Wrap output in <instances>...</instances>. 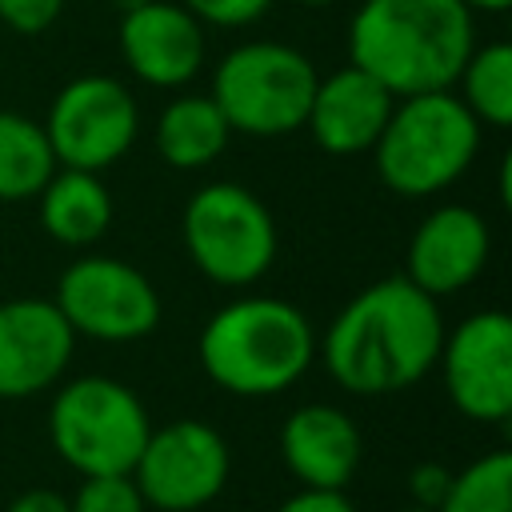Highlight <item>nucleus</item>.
<instances>
[{
  "instance_id": "obj_27",
  "label": "nucleus",
  "mask_w": 512,
  "mask_h": 512,
  "mask_svg": "<svg viewBox=\"0 0 512 512\" xmlns=\"http://www.w3.org/2000/svg\"><path fill=\"white\" fill-rule=\"evenodd\" d=\"M4 512H68V496L56 488H24Z\"/></svg>"
},
{
  "instance_id": "obj_17",
  "label": "nucleus",
  "mask_w": 512,
  "mask_h": 512,
  "mask_svg": "<svg viewBox=\"0 0 512 512\" xmlns=\"http://www.w3.org/2000/svg\"><path fill=\"white\" fill-rule=\"evenodd\" d=\"M36 200L44 232L64 248H92L112 224V192L100 172L56 168Z\"/></svg>"
},
{
  "instance_id": "obj_15",
  "label": "nucleus",
  "mask_w": 512,
  "mask_h": 512,
  "mask_svg": "<svg viewBox=\"0 0 512 512\" xmlns=\"http://www.w3.org/2000/svg\"><path fill=\"white\" fill-rule=\"evenodd\" d=\"M392 104L396 96L380 80H372L356 64H344L316 80L304 128L328 156H360L372 152V144L380 140Z\"/></svg>"
},
{
  "instance_id": "obj_22",
  "label": "nucleus",
  "mask_w": 512,
  "mask_h": 512,
  "mask_svg": "<svg viewBox=\"0 0 512 512\" xmlns=\"http://www.w3.org/2000/svg\"><path fill=\"white\" fill-rule=\"evenodd\" d=\"M68 512H148L132 476H80V488L68 496Z\"/></svg>"
},
{
  "instance_id": "obj_25",
  "label": "nucleus",
  "mask_w": 512,
  "mask_h": 512,
  "mask_svg": "<svg viewBox=\"0 0 512 512\" xmlns=\"http://www.w3.org/2000/svg\"><path fill=\"white\" fill-rule=\"evenodd\" d=\"M448 480H452V472H448L444 464H436V460L416 464V468L408 472V496H412V504H420V508H440V500H444V492H448Z\"/></svg>"
},
{
  "instance_id": "obj_14",
  "label": "nucleus",
  "mask_w": 512,
  "mask_h": 512,
  "mask_svg": "<svg viewBox=\"0 0 512 512\" xmlns=\"http://www.w3.org/2000/svg\"><path fill=\"white\" fill-rule=\"evenodd\" d=\"M120 56L148 88H184L204 68V28L176 0H140L124 8Z\"/></svg>"
},
{
  "instance_id": "obj_1",
  "label": "nucleus",
  "mask_w": 512,
  "mask_h": 512,
  "mask_svg": "<svg viewBox=\"0 0 512 512\" xmlns=\"http://www.w3.org/2000/svg\"><path fill=\"white\" fill-rule=\"evenodd\" d=\"M444 332L440 304L428 292L408 276H384L332 316L316 352L344 392L392 396L436 368Z\"/></svg>"
},
{
  "instance_id": "obj_5",
  "label": "nucleus",
  "mask_w": 512,
  "mask_h": 512,
  "mask_svg": "<svg viewBox=\"0 0 512 512\" xmlns=\"http://www.w3.org/2000/svg\"><path fill=\"white\" fill-rule=\"evenodd\" d=\"M316 80L320 72L300 48L280 40H244L220 56L208 96L232 132L272 140L304 128Z\"/></svg>"
},
{
  "instance_id": "obj_16",
  "label": "nucleus",
  "mask_w": 512,
  "mask_h": 512,
  "mask_svg": "<svg viewBox=\"0 0 512 512\" xmlns=\"http://www.w3.org/2000/svg\"><path fill=\"white\" fill-rule=\"evenodd\" d=\"M364 456L356 420L336 404H300L280 424V460L300 488L344 492Z\"/></svg>"
},
{
  "instance_id": "obj_24",
  "label": "nucleus",
  "mask_w": 512,
  "mask_h": 512,
  "mask_svg": "<svg viewBox=\"0 0 512 512\" xmlns=\"http://www.w3.org/2000/svg\"><path fill=\"white\" fill-rule=\"evenodd\" d=\"M64 12V0H0V24L16 36L48 32Z\"/></svg>"
},
{
  "instance_id": "obj_13",
  "label": "nucleus",
  "mask_w": 512,
  "mask_h": 512,
  "mask_svg": "<svg viewBox=\"0 0 512 512\" xmlns=\"http://www.w3.org/2000/svg\"><path fill=\"white\" fill-rule=\"evenodd\" d=\"M488 252H492L488 220L468 204H440L416 224L400 276H408L420 292L440 300L464 292L484 272Z\"/></svg>"
},
{
  "instance_id": "obj_3",
  "label": "nucleus",
  "mask_w": 512,
  "mask_h": 512,
  "mask_svg": "<svg viewBox=\"0 0 512 512\" xmlns=\"http://www.w3.org/2000/svg\"><path fill=\"white\" fill-rule=\"evenodd\" d=\"M196 356L204 376L232 396H280L312 368L316 328L280 296H236L204 320Z\"/></svg>"
},
{
  "instance_id": "obj_26",
  "label": "nucleus",
  "mask_w": 512,
  "mask_h": 512,
  "mask_svg": "<svg viewBox=\"0 0 512 512\" xmlns=\"http://www.w3.org/2000/svg\"><path fill=\"white\" fill-rule=\"evenodd\" d=\"M276 512H360L344 492H324V488H300L296 496H288L284 504H276Z\"/></svg>"
},
{
  "instance_id": "obj_29",
  "label": "nucleus",
  "mask_w": 512,
  "mask_h": 512,
  "mask_svg": "<svg viewBox=\"0 0 512 512\" xmlns=\"http://www.w3.org/2000/svg\"><path fill=\"white\" fill-rule=\"evenodd\" d=\"M300 4H304V8H332L336 0H300Z\"/></svg>"
},
{
  "instance_id": "obj_4",
  "label": "nucleus",
  "mask_w": 512,
  "mask_h": 512,
  "mask_svg": "<svg viewBox=\"0 0 512 512\" xmlns=\"http://www.w3.org/2000/svg\"><path fill=\"white\" fill-rule=\"evenodd\" d=\"M480 152V124L452 88L400 96L372 144L376 176L404 200L452 188Z\"/></svg>"
},
{
  "instance_id": "obj_9",
  "label": "nucleus",
  "mask_w": 512,
  "mask_h": 512,
  "mask_svg": "<svg viewBox=\"0 0 512 512\" xmlns=\"http://www.w3.org/2000/svg\"><path fill=\"white\" fill-rule=\"evenodd\" d=\"M44 136L60 168L104 172L124 160L140 136L136 96L108 72H84L52 96Z\"/></svg>"
},
{
  "instance_id": "obj_7",
  "label": "nucleus",
  "mask_w": 512,
  "mask_h": 512,
  "mask_svg": "<svg viewBox=\"0 0 512 512\" xmlns=\"http://www.w3.org/2000/svg\"><path fill=\"white\" fill-rule=\"evenodd\" d=\"M180 236L196 272L220 288H248L264 280L280 248L268 204L236 180L196 188L184 204Z\"/></svg>"
},
{
  "instance_id": "obj_20",
  "label": "nucleus",
  "mask_w": 512,
  "mask_h": 512,
  "mask_svg": "<svg viewBox=\"0 0 512 512\" xmlns=\"http://www.w3.org/2000/svg\"><path fill=\"white\" fill-rule=\"evenodd\" d=\"M452 88L480 128H508L512 124V44L508 40L476 44Z\"/></svg>"
},
{
  "instance_id": "obj_18",
  "label": "nucleus",
  "mask_w": 512,
  "mask_h": 512,
  "mask_svg": "<svg viewBox=\"0 0 512 512\" xmlns=\"http://www.w3.org/2000/svg\"><path fill=\"white\" fill-rule=\"evenodd\" d=\"M232 128L208 92H180L156 116V152L176 172L208 168L224 156Z\"/></svg>"
},
{
  "instance_id": "obj_8",
  "label": "nucleus",
  "mask_w": 512,
  "mask_h": 512,
  "mask_svg": "<svg viewBox=\"0 0 512 512\" xmlns=\"http://www.w3.org/2000/svg\"><path fill=\"white\" fill-rule=\"evenodd\" d=\"M52 304L68 320L76 336L100 344H132L156 332L160 324V292L156 284L116 256H76L60 280Z\"/></svg>"
},
{
  "instance_id": "obj_19",
  "label": "nucleus",
  "mask_w": 512,
  "mask_h": 512,
  "mask_svg": "<svg viewBox=\"0 0 512 512\" xmlns=\"http://www.w3.org/2000/svg\"><path fill=\"white\" fill-rule=\"evenodd\" d=\"M56 168L60 164L52 156L44 124L24 112L0 108V204L32 200Z\"/></svg>"
},
{
  "instance_id": "obj_12",
  "label": "nucleus",
  "mask_w": 512,
  "mask_h": 512,
  "mask_svg": "<svg viewBox=\"0 0 512 512\" xmlns=\"http://www.w3.org/2000/svg\"><path fill=\"white\" fill-rule=\"evenodd\" d=\"M76 332L52 300L16 296L0 304V400H28L64 380Z\"/></svg>"
},
{
  "instance_id": "obj_11",
  "label": "nucleus",
  "mask_w": 512,
  "mask_h": 512,
  "mask_svg": "<svg viewBox=\"0 0 512 512\" xmlns=\"http://www.w3.org/2000/svg\"><path fill=\"white\" fill-rule=\"evenodd\" d=\"M436 368L452 408L476 424L512 416V320L500 308H480L444 332Z\"/></svg>"
},
{
  "instance_id": "obj_28",
  "label": "nucleus",
  "mask_w": 512,
  "mask_h": 512,
  "mask_svg": "<svg viewBox=\"0 0 512 512\" xmlns=\"http://www.w3.org/2000/svg\"><path fill=\"white\" fill-rule=\"evenodd\" d=\"M472 16H500V12H508L512 8V0H460Z\"/></svg>"
},
{
  "instance_id": "obj_6",
  "label": "nucleus",
  "mask_w": 512,
  "mask_h": 512,
  "mask_svg": "<svg viewBox=\"0 0 512 512\" xmlns=\"http://www.w3.org/2000/svg\"><path fill=\"white\" fill-rule=\"evenodd\" d=\"M152 432L144 400L112 376L64 380L48 404L52 452L80 476H124L132 472Z\"/></svg>"
},
{
  "instance_id": "obj_10",
  "label": "nucleus",
  "mask_w": 512,
  "mask_h": 512,
  "mask_svg": "<svg viewBox=\"0 0 512 512\" xmlns=\"http://www.w3.org/2000/svg\"><path fill=\"white\" fill-rule=\"evenodd\" d=\"M228 472H232V452L224 432H216L208 420L184 416L148 432L128 476L148 508L200 512L224 492Z\"/></svg>"
},
{
  "instance_id": "obj_2",
  "label": "nucleus",
  "mask_w": 512,
  "mask_h": 512,
  "mask_svg": "<svg viewBox=\"0 0 512 512\" xmlns=\"http://www.w3.org/2000/svg\"><path fill=\"white\" fill-rule=\"evenodd\" d=\"M476 48V16L460 0H360L348 20V64L396 100L444 92Z\"/></svg>"
},
{
  "instance_id": "obj_21",
  "label": "nucleus",
  "mask_w": 512,
  "mask_h": 512,
  "mask_svg": "<svg viewBox=\"0 0 512 512\" xmlns=\"http://www.w3.org/2000/svg\"><path fill=\"white\" fill-rule=\"evenodd\" d=\"M436 512H512V452L492 448L452 472Z\"/></svg>"
},
{
  "instance_id": "obj_23",
  "label": "nucleus",
  "mask_w": 512,
  "mask_h": 512,
  "mask_svg": "<svg viewBox=\"0 0 512 512\" xmlns=\"http://www.w3.org/2000/svg\"><path fill=\"white\" fill-rule=\"evenodd\" d=\"M200 28H252L268 16L272 0H176Z\"/></svg>"
},
{
  "instance_id": "obj_30",
  "label": "nucleus",
  "mask_w": 512,
  "mask_h": 512,
  "mask_svg": "<svg viewBox=\"0 0 512 512\" xmlns=\"http://www.w3.org/2000/svg\"><path fill=\"white\" fill-rule=\"evenodd\" d=\"M396 512H436V508H420V504H408V508H396Z\"/></svg>"
}]
</instances>
